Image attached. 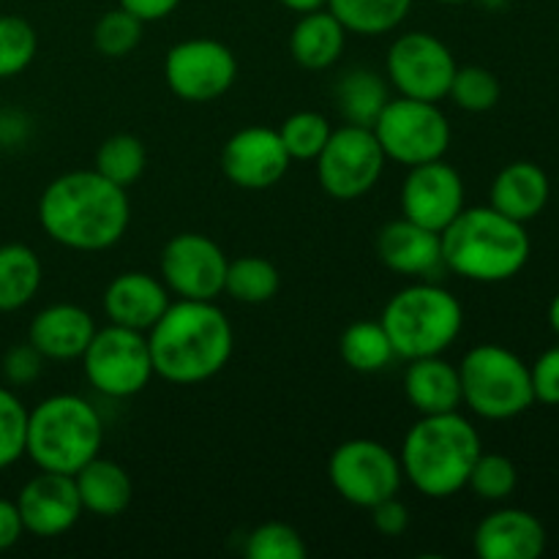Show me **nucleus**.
Here are the masks:
<instances>
[{"label": "nucleus", "mask_w": 559, "mask_h": 559, "mask_svg": "<svg viewBox=\"0 0 559 559\" xmlns=\"http://www.w3.org/2000/svg\"><path fill=\"white\" fill-rule=\"evenodd\" d=\"M131 205L126 189L115 186L96 169H74L38 197V224L63 249L107 251L120 243L129 229Z\"/></svg>", "instance_id": "1"}, {"label": "nucleus", "mask_w": 559, "mask_h": 559, "mask_svg": "<svg viewBox=\"0 0 559 559\" xmlns=\"http://www.w3.org/2000/svg\"><path fill=\"white\" fill-rule=\"evenodd\" d=\"M145 336L153 371L173 385L211 380L235 353L233 322L213 300H173Z\"/></svg>", "instance_id": "2"}, {"label": "nucleus", "mask_w": 559, "mask_h": 559, "mask_svg": "<svg viewBox=\"0 0 559 559\" xmlns=\"http://www.w3.org/2000/svg\"><path fill=\"white\" fill-rule=\"evenodd\" d=\"M445 271L478 284H500L519 276L533 254V240L522 222L502 216L491 205L464 207L440 233Z\"/></svg>", "instance_id": "3"}, {"label": "nucleus", "mask_w": 559, "mask_h": 559, "mask_svg": "<svg viewBox=\"0 0 559 559\" xmlns=\"http://www.w3.org/2000/svg\"><path fill=\"white\" fill-rule=\"evenodd\" d=\"M484 442L478 429L462 413L420 415L402 442L404 478L415 491L431 500H448L467 489L469 473L478 462Z\"/></svg>", "instance_id": "4"}, {"label": "nucleus", "mask_w": 559, "mask_h": 559, "mask_svg": "<svg viewBox=\"0 0 559 559\" xmlns=\"http://www.w3.org/2000/svg\"><path fill=\"white\" fill-rule=\"evenodd\" d=\"M104 445V420L76 393H55L27 409L25 456L44 473L74 475Z\"/></svg>", "instance_id": "5"}, {"label": "nucleus", "mask_w": 559, "mask_h": 559, "mask_svg": "<svg viewBox=\"0 0 559 559\" xmlns=\"http://www.w3.org/2000/svg\"><path fill=\"white\" fill-rule=\"evenodd\" d=\"M396 358L415 360L442 355L464 328V309L453 293L431 282L399 289L380 317Z\"/></svg>", "instance_id": "6"}, {"label": "nucleus", "mask_w": 559, "mask_h": 559, "mask_svg": "<svg viewBox=\"0 0 559 559\" xmlns=\"http://www.w3.org/2000/svg\"><path fill=\"white\" fill-rule=\"evenodd\" d=\"M462 404L484 420H513L535 404L530 366L513 349L478 344L459 364Z\"/></svg>", "instance_id": "7"}, {"label": "nucleus", "mask_w": 559, "mask_h": 559, "mask_svg": "<svg viewBox=\"0 0 559 559\" xmlns=\"http://www.w3.org/2000/svg\"><path fill=\"white\" fill-rule=\"evenodd\" d=\"M388 162L402 167L437 162L451 147V123L437 102L399 96L385 104L380 118L371 126Z\"/></svg>", "instance_id": "8"}, {"label": "nucleus", "mask_w": 559, "mask_h": 559, "mask_svg": "<svg viewBox=\"0 0 559 559\" xmlns=\"http://www.w3.org/2000/svg\"><path fill=\"white\" fill-rule=\"evenodd\" d=\"M80 360L93 391L107 399L136 396L156 377L145 333L112 322L102 331L96 328Z\"/></svg>", "instance_id": "9"}, {"label": "nucleus", "mask_w": 559, "mask_h": 559, "mask_svg": "<svg viewBox=\"0 0 559 559\" xmlns=\"http://www.w3.org/2000/svg\"><path fill=\"white\" fill-rule=\"evenodd\" d=\"M314 162L322 191L333 200L349 202L366 197L380 183L388 158L374 131L366 126L344 123L342 129L331 131Z\"/></svg>", "instance_id": "10"}, {"label": "nucleus", "mask_w": 559, "mask_h": 559, "mask_svg": "<svg viewBox=\"0 0 559 559\" xmlns=\"http://www.w3.org/2000/svg\"><path fill=\"white\" fill-rule=\"evenodd\" d=\"M328 475L344 502L371 511L399 495L404 484L399 453L377 440H347L331 453Z\"/></svg>", "instance_id": "11"}, {"label": "nucleus", "mask_w": 559, "mask_h": 559, "mask_svg": "<svg viewBox=\"0 0 559 559\" xmlns=\"http://www.w3.org/2000/svg\"><path fill=\"white\" fill-rule=\"evenodd\" d=\"M388 80L399 96L442 102L456 74V58L442 38L426 31H409L388 49Z\"/></svg>", "instance_id": "12"}, {"label": "nucleus", "mask_w": 559, "mask_h": 559, "mask_svg": "<svg viewBox=\"0 0 559 559\" xmlns=\"http://www.w3.org/2000/svg\"><path fill=\"white\" fill-rule=\"evenodd\" d=\"M164 80L183 102H216L238 80V58L216 38H186L164 58Z\"/></svg>", "instance_id": "13"}, {"label": "nucleus", "mask_w": 559, "mask_h": 559, "mask_svg": "<svg viewBox=\"0 0 559 559\" xmlns=\"http://www.w3.org/2000/svg\"><path fill=\"white\" fill-rule=\"evenodd\" d=\"M227 265L222 246L202 233H178L167 240L158 260L169 295L183 300H216L224 293Z\"/></svg>", "instance_id": "14"}, {"label": "nucleus", "mask_w": 559, "mask_h": 559, "mask_svg": "<svg viewBox=\"0 0 559 559\" xmlns=\"http://www.w3.org/2000/svg\"><path fill=\"white\" fill-rule=\"evenodd\" d=\"M464 180L456 167L437 158V162L407 167V178L402 183V216L431 233H442L459 213L464 211Z\"/></svg>", "instance_id": "15"}, {"label": "nucleus", "mask_w": 559, "mask_h": 559, "mask_svg": "<svg viewBox=\"0 0 559 559\" xmlns=\"http://www.w3.org/2000/svg\"><path fill=\"white\" fill-rule=\"evenodd\" d=\"M289 158L278 129L246 126L235 131L222 147V169L229 183L246 191H265L287 175Z\"/></svg>", "instance_id": "16"}, {"label": "nucleus", "mask_w": 559, "mask_h": 559, "mask_svg": "<svg viewBox=\"0 0 559 559\" xmlns=\"http://www.w3.org/2000/svg\"><path fill=\"white\" fill-rule=\"evenodd\" d=\"M16 508H20L25 533L36 535V538H58V535L69 533L82 516L74 475L38 469V475H33L22 486Z\"/></svg>", "instance_id": "17"}, {"label": "nucleus", "mask_w": 559, "mask_h": 559, "mask_svg": "<svg viewBox=\"0 0 559 559\" xmlns=\"http://www.w3.org/2000/svg\"><path fill=\"white\" fill-rule=\"evenodd\" d=\"M546 540L544 522L522 508H497L473 535L480 559H538L546 551Z\"/></svg>", "instance_id": "18"}, {"label": "nucleus", "mask_w": 559, "mask_h": 559, "mask_svg": "<svg viewBox=\"0 0 559 559\" xmlns=\"http://www.w3.org/2000/svg\"><path fill=\"white\" fill-rule=\"evenodd\" d=\"M167 284L158 276L142 271L118 273L104 289V314L112 325L131 328V331L147 333L164 311L169 309Z\"/></svg>", "instance_id": "19"}, {"label": "nucleus", "mask_w": 559, "mask_h": 559, "mask_svg": "<svg viewBox=\"0 0 559 559\" xmlns=\"http://www.w3.org/2000/svg\"><path fill=\"white\" fill-rule=\"evenodd\" d=\"M377 257L388 271L399 273V276L431 278L445 271L440 233H431L404 216L380 229Z\"/></svg>", "instance_id": "20"}, {"label": "nucleus", "mask_w": 559, "mask_h": 559, "mask_svg": "<svg viewBox=\"0 0 559 559\" xmlns=\"http://www.w3.org/2000/svg\"><path fill=\"white\" fill-rule=\"evenodd\" d=\"M96 333L91 311L76 304H52L38 311L27 328V342L44 355V360H80Z\"/></svg>", "instance_id": "21"}, {"label": "nucleus", "mask_w": 559, "mask_h": 559, "mask_svg": "<svg viewBox=\"0 0 559 559\" xmlns=\"http://www.w3.org/2000/svg\"><path fill=\"white\" fill-rule=\"evenodd\" d=\"M551 180L535 162H513L497 173L489 191V205L513 222H533L546 211Z\"/></svg>", "instance_id": "22"}, {"label": "nucleus", "mask_w": 559, "mask_h": 559, "mask_svg": "<svg viewBox=\"0 0 559 559\" xmlns=\"http://www.w3.org/2000/svg\"><path fill=\"white\" fill-rule=\"evenodd\" d=\"M404 393L420 415L456 413L462 407L459 366L448 364L442 355L409 360V369L404 374Z\"/></svg>", "instance_id": "23"}, {"label": "nucleus", "mask_w": 559, "mask_h": 559, "mask_svg": "<svg viewBox=\"0 0 559 559\" xmlns=\"http://www.w3.org/2000/svg\"><path fill=\"white\" fill-rule=\"evenodd\" d=\"M347 47V31L328 9L300 14L289 33V55L309 71H325L338 63Z\"/></svg>", "instance_id": "24"}, {"label": "nucleus", "mask_w": 559, "mask_h": 559, "mask_svg": "<svg viewBox=\"0 0 559 559\" xmlns=\"http://www.w3.org/2000/svg\"><path fill=\"white\" fill-rule=\"evenodd\" d=\"M76 495H80L82 511L102 519H115L131 506L134 484L129 473L112 459H91L80 473H74Z\"/></svg>", "instance_id": "25"}, {"label": "nucleus", "mask_w": 559, "mask_h": 559, "mask_svg": "<svg viewBox=\"0 0 559 559\" xmlns=\"http://www.w3.org/2000/svg\"><path fill=\"white\" fill-rule=\"evenodd\" d=\"M44 267L36 251L25 243L0 246V314L20 311L41 287Z\"/></svg>", "instance_id": "26"}, {"label": "nucleus", "mask_w": 559, "mask_h": 559, "mask_svg": "<svg viewBox=\"0 0 559 559\" xmlns=\"http://www.w3.org/2000/svg\"><path fill=\"white\" fill-rule=\"evenodd\" d=\"M336 107L344 123L371 129L385 104L391 102L388 82L371 69H353L336 82Z\"/></svg>", "instance_id": "27"}, {"label": "nucleus", "mask_w": 559, "mask_h": 559, "mask_svg": "<svg viewBox=\"0 0 559 559\" xmlns=\"http://www.w3.org/2000/svg\"><path fill=\"white\" fill-rule=\"evenodd\" d=\"M355 36H385L407 20L413 0H328L325 5Z\"/></svg>", "instance_id": "28"}, {"label": "nucleus", "mask_w": 559, "mask_h": 559, "mask_svg": "<svg viewBox=\"0 0 559 559\" xmlns=\"http://www.w3.org/2000/svg\"><path fill=\"white\" fill-rule=\"evenodd\" d=\"M338 353L344 364L360 374H377L396 360V349L380 320H358L344 328Z\"/></svg>", "instance_id": "29"}, {"label": "nucleus", "mask_w": 559, "mask_h": 559, "mask_svg": "<svg viewBox=\"0 0 559 559\" xmlns=\"http://www.w3.org/2000/svg\"><path fill=\"white\" fill-rule=\"evenodd\" d=\"M278 287H282L278 267L265 257L249 254L229 260L227 276H224V293L238 300V304H267V300L276 298Z\"/></svg>", "instance_id": "30"}, {"label": "nucleus", "mask_w": 559, "mask_h": 559, "mask_svg": "<svg viewBox=\"0 0 559 559\" xmlns=\"http://www.w3.org/2000/svg\"><path fill=\"white\" fill-rule=\"evenodd\" d=\"M147 167V151L140 136L134 134H112L98 145L93 169L112 180L120 189H129L131 183L142 178Z\"/></svg>", "instance_id": "31"}, {"label": "nucleus", "mask_w": 559, "mask_h": 559, "mask_svg": "<svg viewBox=\"0 0 559 559\" xmlns=\"http://www.w3.org/2000/svg\"><path fill=\"white\" fill-rule=\"evenodd\" d=\"M331 131L333 126L325 115L304 109V112H295L284 120L278 136H282L293 162H314L322 153V147H325Z\"/></svg>", "instance_id": "32"}, {"label": "nucleus", "mask_w": 559, "mask_h": 559, "mask_svg": "<svg viewBox=\"0 0 559 559\" xmlns=\"http://www.w3.org/2000/svg\"><path fill=\"white\" fill-rule=\"evenodd\" d=\"M500 96V80H497L495 71L484 69V66L456 69L451 91H448V98H453V104L464 112H489V109L497 107Z\"/></svg>", "instance_id": "33"}, {"label": "nucleus", "mask_w": 559, "mask_h": 559, "mask_svg": "<svg viewBox=\"0 0 559 559\" xmlns=\"http://www.w3.org/2000/svg\"><path fill=\"white\" fill-rule=\"evenodd\" d=\"M38 52V36L22 16H0V80L22 74Z\"/></svg>", "instance_id": "34"}, {"label": "nucleus", "mask_w": 559, "mask_h": 559, "mask_svg": "<svg viewBox=\"0 0 559 559\" xmlns=\"http://www.w3.org/2000/svg\"><path fill=\"white\" fill-rule=\"evenodd\" d=\"M243 555L249 559H306L304 535L284 522H265L246 535Z\"/></svg>", "instance_id": "35"}, {"label": "nucleus", "mask_w": 559, "mask_h": 559, "mask_svg": "<svg viewBox=\"0 0 559 559\" xmlns=\"http://www.w3.org/2000/svg\"><path fill=\"white\" fill-rule=\"evenodd\" d=\"M519 469L502 453L480 451L473 473H469L467 489H473L486 502H506L516 491Z\"/></svg>", "instance_id": "36"}, {"label": "nucleus", "mask_w": 559, "mask_h": 559, "mask_svg": "<svg viewBox=\"0 0 559 559\" xmlns=\"http://www.w3.org/2000/svg\"><path fill=\"white\" fill-rule=\"evenodd\" d=\"M142 27L145 22L134 16L126 9H112L96 22L93 27V47L104 55V58H126L136 49L142 41Z\"/></svg>", "instance_id": "37"}, {"label": "nucleus", "mask_w": 559, "mask_h": 559, "mask_svg": "<svg viewBox=\"0 0 559 559\" xmlns=\"http://www.w3.org/2000/svg\"><path fill=\"white\" fill-rule=\"evenodd\" d=\"M27 407L9 385H0V469L25 456Z\"/></svg>", "instance_id": "38"}, {"label": "nucleus", "mask_w": 559, "mask_h": 559, "mask_svg": "<svg viewBox=\"0 0 559 559\" xmlns=\"http://www.w3.org/2000/svg\"><path fill=\"white\" fill-rule=\"evenodd\" d=\"M44 371V355L33 347L31 342L14 344L9 353L3 355V380L9 388H27L41 377Z\"/></svg>", "instance_id": "39"}, {"label": "nucleus", "mask_w": 559, "mask_h": 559, "mask_svg": "<svg viewBox=\"0 0 559 559\" xmlns=\"http://www.w3.org/2000/svg\"><path fill=\"white\" fill-rule=\"evenodd\" d=\"M530 377H533L535 402L559 407V344L535 358V364L530 366Z\"/></svg>", "instance_id": "40"}, {"label": "nucleus", "mask_w": 559, "mask_h": 559, "mask_svg": "<svg viewBox=\"0 0 559 559\" xmlns=\"http://www.w3.org/2000/svg\"><path fill=\"white\" fill-rule=\"evenodd\" d=\"M371 519H374L377 533H382L385 538H399V535L407 533L409 527V511L399 497L382 500L380 506L371 508Z\"/></svg>", "instance_id": "41"}, {"label": "nucleus", "mask_w": 559, "mask_h": 559, "mask_svg": "<svg viewBox=\"0 0 559 559\" xmlns=\"http://www.w3.org/2000/svg\"><path fill=\"white\" fill-rule=\"evenodd\" d=\"M22 533H25V524H22L16 500H3L0 497V555L14 549L20 544Z\"/></svg>", "instance_id": "42"}, {"label": "nucleus", "mask_w": 559, "mask_h": 559, "mask_svg": "<svg viewBox=\"0 0 559 559\" xmlns=\"http://www.w3.org/2000/svg\"><path fill=\"white\" fill-rule=\"evenodd\" d=\"M118 5L131 11L134 16H140L142 22H158L167 20L178 9L180 0H118Z\"/></svg>", "instance_id": "43"}, {"label": "nucleus", "mask_w": 559, "mask_h": 559, "mask_svg": "<svg viewBox=\"0 0 559 559\" xmlns=\"http://www.w3.org/2000/svg\"><path fill=\"white\" fill-rule=\"evenodd\" d=\"M278 3H282L284 9L295 11V14H309V11L325 9L328 0H278Z\"/></svg>", "instance_id": "44"}, {"label": "nucleus", "mask_w": 559, "mask_h": 559, "mask_svg": "<svg viewBox=\"0 0 559 559\" xmlns=\"http://www.w3.org/2000/svg\"><path fill=\"white\" fill-rule=\"evenodd\" d=\"M549 325L559 338V293L555 295V298H551V304H549Z\"/></svg>", "instance_id": "45"}, {"label": "nucleus", "mask_w": 559, "mask_h": 559, "mask_svg": "<svg viewBox=\"0 0 559 559\" xmlns=\"http://www.w3.org/2000/svg\"><path fill=\"white\" fill-rule=\"evenodd\" d=\"M437 3H448V5H453V3H469V0H437Z\"/></svg>", "instance_id": "46"}]
</instances>
